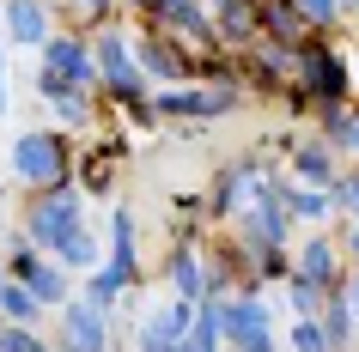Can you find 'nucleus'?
<instances>
[{
	"mask_svg": "<svg viewBox=\"0 0 359 352\" xmlns=\"http://www.w3.org/2000/svg\"><path fill=\"white\" fill-rule=\"evenodd\" d=\"M280 97H286L292 115L317 110V104H341V97H353V61L341 55L335 43L304 37L299 43V73H292V85H286Z\"/></svg>",
	"mask_w": 359,
	"mask_h": 352,
	"instance_id": "f257e3e1",
	"label": "nucleus"
},
{
	"mask_svg": "<svg viewBox=\"0 0 359 352\" xmlns=\"http://www.w3.org/2000/svg\"><path fill=\"white\" fill-rule=\"evenodd\" d=\"M6 170H13L19 188H67L79 170V152L67 140V128H25V134H13Z\"/></svg>",
	"mask_w": 359,
	"mask_h": 352,
	"instance_id": "f03ea898",
	"label": "nucleus"
},
{
	"mask_svg": "<svg viewBox=\"0 0 359 352\" xmlns=\"http://www.w3.org/2000/svg\"><path fill=\"white\" fill-rule=\"evenodd\" d=\"M67 92H97V55H92V31H55L37 49V97L55 104Z\"/></svg>",
	"mask_w": 359,
	"mask_h": 352,
	"instance_id": "7ed1b4c3",
	"label": "nucleus"
},
{
	"mask_svg": "<svg viewBox=\"0 0 359 352\" xmlns=\"http://www.w3.org/2000/svg\"><path fill=\"white\" fill-rule=\"evenodd\" d=\"M19 225L31 231L37 249L55 255L61 243L74 237L79 225H86V188H25V206H19Z\"/></svg>",
	"mask_w": 359,
	"mask_h": 352,
	"instance_id": "20e7f679",
	"label": "nucleus"
},
{
	"mask_svg": "<svg viewBox=\"0 0 359 352\" xmlns=\"http://www.w3.org/2000/svg\"><path fill=\"white\" fill-rule=\"evenodd\" d=\"M244 85L238 79H189V85H165V92H152V110L158 122H219L244 104Z\"/></svg>",
	"mask_w": 359,
	"mask_h": 352,
	"instance_id": "39448f33",
	"label": "nucleus"
},
{
	"mask_svg": "<svg viewBox=\"0 0 359 352\" xmlns=\"http://www.w3.org/2000/svg\"><path fill=\"white\" fill-rule=\"evenodd\" d=\"M219 322H226V352H280L274 304L262 292H226L219 297Z\"/></svg>",
	"mask_w": 359,
	"mask_h": 352,
	"instance_id": "423d86ee",
	"label": "nucleus"
},
{
	"mask_svg": "<svg viewBox=\"0 0 359 352\" xmlns=\"http://www.w3.org/2000/svg\"><path fill=\"white\" fill-rule=\"evenodd\" d=\"M61 328H55V352H116V322L104 304H92V297L79 292L61 304Z\"/></svg>",
	"mask_w": 359,
	"mask_h": 352,
	"instance_id": "0eeeda50",
	"label": "nucleus"
},
{
	"mask_svg": "<svg viewBox=\"0 0 359 352\" xmlns=\"http://www.w3.org/2000/svg\"><path fill=\"white\" fill-rule=\"evenodd\" d=\"M134 55H140V67L152 73V85H189L195 79V49H183V43L170 37V31H158V24H134Z\"/></svg>",
	"mask_w": 359,
	"mask_h": 352,
	"instance_id": "6e6552de",
	"label": "nucleus"
},
{
	"mask_svg": "<svg viewBox=\"0 0 359 352\" xmlns=\"http://www.w3.org/2000/svg\"><path fill=\"white\" fill-rule=\"evenodd\" d=\"M189 328H195V304L170 292L165 304H152L134 328V352H183L189 346Z\"/></svg>",
	"mask_w": 359,
	"mask_h": 352,
	"instance_id": "1a4fd4ad",
	"label": "nucleus"
},
{
	"mask_svg": "<svg viewBox=\"0 0 359 352\" xmlns=\"http://www.w3.org/2000/svg\"><path fill=\"white\" fill-rule=\"evenodd\" d=\"M55 19H61V13H55V0H6V6H0L6 43H13V49H25V55H31V49H43V43L61 31Z\"/></svg>",
	"mask_w": 359,
	"mask_h": 352,
	"instance_id": "9d476101",
	"label": "nucleus"
},
{
	"mask_svg": "<svg viewBox=\"0 0 359 352\" xmlns=\"http://www.w3.org/2000/svg\"><path fill=\"white\" fill-rule=\"evenodd\" d=\"M292 267H299V274H311L317 286H341V279L353 274V261H347L341 237H329V225H317L311 237H299V249H292Z\"/></svg>",
	"mask_w": 359,
	"mask_h": 352,
	"instance_id": "9b49d317",
	"label": "nucleus"
},
{
	"mask_svg": "<svg viewBox=\"0 0 359 352\" xmlns=\"http://www.w3.org/2000/svg\"><path fill=\"white\" fill-rule=\"evenodd\" d=\"M128 164V134H104V140H92V146L79 152V170L74 183L86 188V195H110L116 188V170Z\"/></svg>",
	"mask_w": 359,
	"mask_h": 352,
	"instance_id": "f8f14e48",
	"label": "nucleus"
},
{
	"mask_svg": "<svg viewBox=\"0 0 359 352\" xmlns=\"http://www.w3.org/2000/svg\"><path fill=\"white\" fill-rule=\"evenodd\" d=\"M165 279L177 297H189V304H201L208 297V255H201V243H195V231H183V237H170V255H165Z\"/></svg>",
	"mask_w": 359,
	"mask_h": 352,
	"instance_id": "ddd939ff",
	"label": "nucleus"
},
{
	"mask_svg": "<svg viewBox=\"0 0 359 352\" xmlns=\"http://www.w3.org/2000/svg\"><path fill=\"white\" fill-rule=\"evenodd\" d=\"M286 164H292V176H299V183L335 188V176H341V146H329V140H323V134H317V140H299Z\"/></svg>",
	"mask_w": 359,
	"mask_h": 352,
	"instance_id": "4468645a",
	"label": "nucleus"
},
{
	"mask_svg": "<svg viewBox=\"0 0 359 352\" xmlns=\"http://www.w3.org/2000/svg\"><path fill=\"white\" fill-rule=\"evenodd\" d=\"M347 279H353V274H347ZM347 279H341V286H329V297H323V316H317L335 352H353V340H359V316H353V292H347Z\"/></svg>",
	"mask_w": 359,
	"mask_h": 352,
	"instance_id": "2eb2a0df",
	"label": "nucleus"
},
{
	"mask_svg": "<svg viewBox=\"0 0 359 352\" xmlns=\"http://www.w3.org/2000/svg\"><path fill=\"white\" fill-rule=\"evenodd\" d=\"M262 37L292 43V49H299L304 37H317V24L299 13V0H262Z\"/></svg>",
	"mask_w": 359,
	"mask_h": 352,
	"instance_id": "dca6fc26",
	"label": "nucleus"
},
{
	"mask_svg": "<svg viewBox=\"0 0 359 352\" xmlns=\"http://www.w3.org/2000/svg\"><path fill=\"white\" fill-rule=\"evenodd\" d=\"M286 206H292V219H299V225H329L341 213V206H335V188L299 183V176H286Z\"/></svg>",
	"mask_w": 359,
	"mask_h": 352,
	"instance_id": "f3484780",
	"label": "nucleus"
},
{
	"mask_svg": "<svg viewBox=\"0 0 359 352\" xmlns=\"http://www.w3.org/2000/svg\"><path fill=\"white\" fill-rule=\"evenodd\" d=\"M134 279H140V274H128V267H116V261L104 255V261L92 267V274L79 279V292L92 297V304H104V310H116V304H122V297L134 292Z\"/></svg>",
	"mask_w": 359,
	"mask_h": 352,
	"instance_id": "a211bd4d",
	"label": "nucleus"
},
{
	"mask_svg": "<svg viewBox=\"0 0 359 352\" xmlns=\"http://www.w3.org/2000/svg\"><path fill=\"white\" fill-rule=\"evenodd\" d=\"M25 286H31V292L49 304V310H61V304L74 297V267H67V261H55V255H43L37 267L25 274Z\"/></svg>",
	"mask_w": 359,
	"mask_h": 352,
	"instance_id": "6ab92c4d",
	"label": "nucleus"
},
{
	"mask_svg": "<svg viewBox=\"0 0 359 352\" xmlns=\"http://www.w3.org/2000/svg\"><path fill=\"white\" fill-rule=\"evenodd\" d=\"M134 249H140V219L116 201V206H110V261H116V267H128V274H140Z\"/></svg>",
	"mask_w": 359,
	"mask_h": 352,
	"instance_id": "aec40b11",
	"label": "nucleus"
},
{
	"mask_svg": "<svg viewBox=\"0 0 359 352\" xmlns=\"http://www.w3.org/2000/svg\"><path fill=\"white\" fill-rule=\"evenodd\" d=\"M0 316H6V322H37V328H43L49 304H43L25 279H6V286H0Z\"/></svg>",
	"mask_w": 359,
	"mask_h": 352,
	"instance_id": "412c9836",
	"label": "nucleus"
},
{
	"mask_svg": "<svg viewBox=\"0 0 359 352\" xmlns=\"http://www.w3.org/2000/svg\"><path fill=\"white\" fill-rule=\"evenodd\" d=\"M104 255H110V249H97V237H92V225H79L74 237H67V243H61V249H55V261H67V267H74L79 279L92 274V267H97V261H104Z\"/></svg>",
	"mask_w": 359,
	"mask_h": 352,
	"instance_id": "4be33fe9",
	"label": "nucleus"
},
{
	"mask_svg": "<svg viewBox=\"0 0 359 352\" xmlns=\"http://www.w3.org/2000/svg\"><path fill=\"white\" fill-rule=\"evenodd\" d=\"M280 297H286V310H292V316H323V297H329V286H317L311 274H299V267H292Z\"/></svg>",
	"mask_w": 359,
	"mask_h": 352,
	"instance_id": "5701e85b",
	"label": "nucleus"
},
{
	"mask_svg": "<svg viewBox=\"0 0 359 352\" xmlns=\"http://www.w3.org/2000/svg\"><path fill=\"white\" fill-rule=\"evenodd\" d=\"M49 110H55V128H92L97 122V92H67V97H55V104H49Z\"/></svg>",
	"mask_w": 359,
	"mask_h": 352,
	"instance_id": "b1692460",
	"label": "nucleus"
},
{
	"mask_svg": "<svg viewBox=\"0 0 359 352\" xmlns=\"http://www.w3.org/2000/svg\"><path fill=\"white\" fill-rule=\"evenodd\" d=\"M61 19H74L79 31H97V24H110L116 13H122V0H55Z\"/></svg>",
	"mask_w": 359,
	"mask_h": 352,
	"instance_id": "393cba45",
	"label": "nucleus"
},
{
	"mask_svg": "<svg viewBox=\"0 0 359 352\" xmlns=\"http://www.w3.org/2000/svg\"><path fill=\"white\" fill-rule=\"evenodd\" d=\"M353 104L359 97H341V104H317V134L329 140V146H347V128H353Z\"/></svg>",
	"mask_w": 359,
	"mask_h": 352,
	"instance_id": "a878e982",
	"label": "nucleus"
},
{
	"mask_svg": "<svg viewBox=\"0 0 359 352\" xmlns=\"http://www.w3.org/2000/svg\"><path fill=\"white\" fill-rule=\"evenodd\" d=\"M0 352H55V340L37 322H0Z\"/></svg>",
	"mask_w": 359,
	"mask_h": 352,
	"instance_id": "bb28decb",
	"label": "nucleus"
},
{
	"mask_svg": "<svg viewBox=\"0 0 359 352\" xmlns=\"http://www.w3.org/2000/svg\"><path fill=\"white\" fill-rule=\"evenodd\" d=\"M286 346H292V352H335L317 316H292V328H286Z\"/></svg>",
	"mask_w": 359,
	"mask_h": 352,
	"instance_id": "cd10ccee",
	"label": "nucleus"
},
{
	"mask_svg": "<svg viewBox=\"0 0 359 352\" xmlns=\"http://www.w3.org/2000/svg\"><path fill=\"white\" fill-rule=\"evenodd\" d=\"M335 206H341V219H359V164L335 176Z\"/></svg>",
	"mask_w": 359,
	"mask_h": 352,
	"instance_id": "c85d7f7f",
	"label": "nucleus"
},
{
	"mask_svg": "<svg viewBox=\"0 0 359 352\" xmlns=\"http://www.w3.org/2000/svg\"><path fill=\"white\" fill-rule=\"evenodd\" d=\"M299 13H304L311 24H317V31H335L347 6H341V0H299Z\"/></svg>",
	"mask_w": 359,
	"mask_h": 352,
	"instance_id": "c756f323",
	"label": "nucleus"
},
{
	"mask_svg": "<svg viewBox=\"0 0 359 352\" xmlns=\"http://www.w3.org/2000/svg\"><path fill=\"white\" fill-rule=\"evenodd\" d=\"M341 249H347V261L359 267V219H347V237H341Z\"/></svg>",
	"mask_w": 359,
	"mask_h": 352,
	"instance_id": "7c9ffc66",
	"label": "nucleus"
},
{
	"mask_svg": "<svg viewBox=\"0 0 359 352\" xmlns=\"http://www.w3.org/2000/svg\"><path fill=\"white\" fill-rule=\"evenodd\" d=\"M341 152H347V158H359V104H353V128H347V146H341Z\"/></svg>",
	"mask_w": 359,
	"mask_h": 352,
	"instance_id": "2f4dec72",
	"label": "nucleus"
},
{
	"mask_svg": "<svg viewBox=\"0 0 359 352\" xmlns=\"http://www.w3.org/2000/svg\"><path fill=\"white\" fill-rule=\"evenodd\" d=\"M0 115H6V37H0Z\"/></svg>",
	"mask_w": 359,
	"mask_h": 352,
	"instance_id": "473e14b6",
	"label": "nucleus"
},
{
	"mask_svg": "<svg viewBox=\"0 0 359 352\" xmlns=\"http://www.w3.org/2000/svg\"><path fill=\"white\" fill-rule=\"evenodd\" d=\"M158 0H122V13H152Z\"/></svg>",
	"mask_w": 359,
	"mask_h": 352,
	"instance_id": "72a5a7b5",
	"label": "nucleus"
},
{
	"mask_svg": "<svg viewBox=\"0 0 359 352\" xmlns=\"http://www.w3.org/2000/svg\"><path fill=\"white\" fill-rule=\"evenodd\" d=\"M347 292H353V316H359V274H353V279H347Z\"/></svg>",
	"mask_w": 359,
	"mask_h": 352,
	"instance_id": "f704fd0d",
	"label": "nucleus"
},
{
	"mask_svg": "<svg viewBox=\"0 0 359 352\" xmlns=\"http://www.w3.org/2000/svg\"><path fill=\"white\" fill-rule=\"evenodd\" d=\"M353 97H359V55H353Z\"/></svg>",
	"mask_w": 359,
	"mask_h": 352,
	"instance_id": "c9c22d12",
	"label": "nucleus"
},
{
	"mask_svg": "<svg viewBox=\"0 0 359 352\" xmlns=\"http://www.w3.org/2000/svg\"><path fill=\"white\" fill-rule=\"evenodd\" d=\"M341 6H347V13H359V0H341Z\"/></svg>",
	"mask_w": 359,
	"mask_h": 352,
	"instance_id": "e433bc0d",
	"label": "nucleus"
},
{
	"mask_svg": "<svg viewBox=\"0 0 359 352\" xmlns=\"http://www.w3.org/2000/svg\"><path fill=\"white\" fill-rule=\"evenodd\" d=\"M0 206H6V183H0Z\"/></svg>",
	"mask_w": 359,
	"mask_h": 352,
	"instance_id": "4c0bfd02",
	"label": "nucleus"
},
{
	"mask_svg": "<svg viewBox=\"0 0 359 352\" xmlns=\"http://www.w3.org/2000/svg\"><path fill=\"white\" fill-rule=\"evenodd\" d=\"M116 352H128V346H116Z\"/></svg>",
	"mask_w": 359,
	"mask_h": 352,
	"instance_id": "58836bf2",
	"label": "nucleus"
},
{
	"mask_svg": "<svg viewBox=\"0 0 359 352\" xmlns=\"http://www.w3.org/2000/svg\"><path fill=\"white\" fill-rule=\"evenodd\" d=\"M0 322H6V316H0Z\"/></svg>",
	"mask_w": 359,
	"mask_h": 352,
	"instance_id": "ea45409f",
	"label": "nucleus"
}]
</instances>
